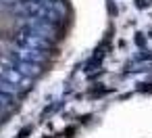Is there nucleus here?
Listing matches in <instances>:
<instances>
[{
	"mask_svg": "<svg viewBox=\"0 0 152 138\" xmlns=\"http://www.w3.org/2000/svg\"><path fill=\"white\" fill-rule=\"evenodd\" d=\"M15 57H17L19 61H31V63H38V65H44V63L48 61V52H46V48L23 46V44H19V46H17Z\"/></svg>",
	"mask_w": 152,
	"mask_h": 138,
	"instance_id": "obj_1",
	"label": "nucleus"
}]
</instances>
